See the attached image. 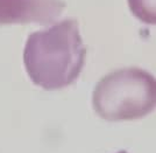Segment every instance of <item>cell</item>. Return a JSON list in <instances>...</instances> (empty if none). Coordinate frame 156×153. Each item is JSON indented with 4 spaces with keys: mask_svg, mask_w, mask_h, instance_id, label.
I'll list each match as a JSON object with an SVG mask.
<instances>
[{
    "mask_svg": "<svg viewBox=\"0 0 156 153\" xmlns=\"http://www.w3.org/2000/svg\"><path fill=\"white\" fill-rule=\"evenodd\" d=\"M117 153H128L127 151H125V150H121V151H118Z\"/></svg>",
    "mask_w": 156,
    "mask_h": 153,
    "instance_id": "5",
    "label": "cell"
},
{
    "mask_svg": "<svg viewBox=\"0 0 156 153\" xmlns=\"http://www.w3.org/2000/svg\"><path fill=\"white\" fill-rule=\"evenodd\" d=\"M156 104L154 76L140 68H122L105 75L92 93V107L108 122L135 120L148 116Z\"/></svg>",
    "mask_w": 156,
    "mask_h": 153,
    "instance_id": "2",
    "label": "cell"
},
{
    "mask_svg": "<svg viewBox=\"0 0 156 153\" xmlns=\"http://www.w3.org/2000/svg\"><path fill=\"white\" fill-rule=\"evenodd\" d=\"M86 48L75 19L32 33L23 48V66L32 82L44 90L73 84L85 66Z\"/></svg>",
    "mask_w": 156,
    "mask_h": 153,
    "instance_id": "1",
    "label": "cell"
},
{
    "mask_svg": "<svg viewBox=\"0 0 156 153\" xmlns=\"http://www.w3.org/2000/svg\"><path fill=\"white\" fill-rule=\"evenodd\" d=\"M65 7L63 0H0V25H51Z\"/></svg>",
    "mask_w": 156,
    "mask_h": 153,
    "instance_id": "3",
    "label": "cell"
},
{
    "mask_svg": "<svg viewBox=\"0 0 156 153\" xmlns=\"http://www.w3.org/2000/svg\"><path fill=\"white\" fill-rule=\"evenodd\" d=\"M132 14L146 25L156 24L155 0H127Z\"/></svg>",
    "mask_w": 156,
    "mask_h": 153,
    "instance_id": "4",
    "label": "cell"
}]
</instances>
